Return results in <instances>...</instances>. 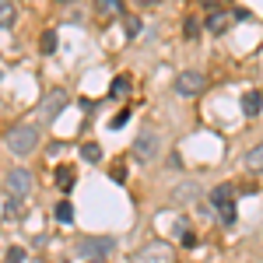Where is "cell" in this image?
<instances>
[{"label":"cell","instance_id":"30bf717a","mask_svg":"<svg viewBox=\"0 0 263 263\" xmlns=\"http://www.w3.org/2000/svg\"><path fill=\"white\" fill-rule=\"evenodd\" d=\"M228 21H232V11H211V14H207V28H211V32H224Z\"/></svg>","mask_w":263,"mask_h":263},{"label":"cell","instance_id":"484cf974","mask_svg":"<svg viewBox=\"0 0 263 263\" xmlns=\"http://www.w3.org/2000/svg\"><path fill=\"white\" fill-rule=\"evenodd\" d=\"M91 263H102V260H91Z\"/></svg>","mask_w":263,"mask_h":263},{"label":"cell","instance_id":"9a60e30c","mask_svg":"<svg viewBox=\"0 0 263 263\" xmlns=\"http://www.w3.org/2000/svg\"><path fill=\"white\" fill-rule=\"evenodd\" d=\"M126 91H130V81H126V78H116V81L109 84V95H112V99H123Z\"/></svg>","mask_w":263,"mask_h":263},{"label":"cell","instance_id":"7a4b0ae2","mask_svg":"<svg viewBox=\"0 0 263 263\" xmlns=\"http://www.w3.org/2000/svg\"><path fill=\"white\" fill-rule=\"evenodd\" d=\"M207 207H211L224 224H235V190H232L228 182H221V186L211 190V203H207Z\"/></svg>","mask_w":263,"mask_h":263},{"label":"cell","instance_id":"ffe728a7","mask_svg":"<svg viewBox=\"0 0 263 263\" xmlns=\"http://www.w3.org/2000/svg\"><path fill=\"white\" fill-rule=\"evenodd\" d=\"M25 260V249H21V246H11V249H7V263H21Z\"/></svg>","mask_w":263,"mask_h":263},{"label":"cell","instance_id":"8fae6325","mask_svg":"<svg viewBox=\"0 0 263 263\" xmlns=\"http://www.w3.org/2000/svg\"><path fill=\"white\" fill-rule=\"evenodd\" d=\"M74 182H78V179H74V168H70V165H60V168H57V186H60L63 193H67Z\"/></svg>","mask_w":263,"mask_h":263},{"label":"cell","instance_id":"52a82bcc","mask_svg":"<svg viewBox=\"0 0 263 263\" xmlns=\"http://www.w3.org/2000/svg\"><path fill=\"white\" fill-rule=\"evenodd\" d=\"M7 190H11L14 200L28 197V190H32V176H28L25 168H11V172H7Z\"/></svg>","mask_w":263,"mask_h":263},{"label":"cell","instance_id":"e0dca14e","mask_svg":"<svg viewBox=\"0 0 263 263\" xmlns=\"http://www.w3.org/2000/svg\"><path fill=\"white\" fill-rule=\"evenodd\" d=\"M11 21H14V4L0 0V25H11Z\"/></svg>","mask_w":263,"mask_h":263},{"label":"cell","instance_id":"ac0fdd59","mask_svg":"<svg viewBox=\"0 0 263 263\" xmlns=\"http://www.w3.org/2000/svg\"><path fill=\"white\" fill-rule=\"evenodd\" d=\"M126 120H130V109H120V112L109 120V126H112V130H123V126H126Z\"/></svg>","mask_w":263,"mask_h":263},{"label":"cell","instance_id":"7402d4cb","mask_svg":"<svg viewBox=\"0 0 263 263\" xmlns=\"http://www.w3.org/2000/svg\"><path fill=\"white\" fill-rule=\"evenodd\" d=\"M197 35H200V25L190 18V21H186V39H197Z\"/></svg>","mask_w":263,"mask_h":263},{"label":"cell","instance_id":"7c38bea8","mask_svg":"<svg viewBox=\"0 0 263 263\" xmlns=\"http://www.w3.org/2000/svg\"><path fill=\"white\" fill-rule=\"evenodd\" d=\"M246 165H249L253 172H263V141L256 144V147H253L249 155H246Z\"/></svg>","mask_w":263,"mask_h":263},{"label":"cell","instance_id":"2e32d148","mask_svg":"<svg viewBox=\"0 0 263 263\" xmlns=\"http://www.w3.org/2000/svg\"><path fill=\"white\" fill-rule=\"evenodd\" d=\"M95 4H99L102 14H120L123 11V0H95Z\"/></svg>","mask_w":263,"mask_h":263},{"label":"cell","instance_id":"5b68a950","mask_svg":"<svg viewBox=\"0 0 263 263\" xmlns=\"http://www.w3.org/2000/svg\"><path fill=\"white\" fill-rule=\"evenodd\" d=\"M134 263H176V253H172V246L168 242H147L134 256Z\"/></svg>","mask_w":263,"mask_h":263},{"label":"cell","instance_id":"5bb4252c","mask_svg":"<svg viewBox=\"0 0 263 263\" xmlns=\"http://www.w3.org/2000/svg\"><path fill=\"white\" fill-rule=\"evenodd\" d=\"M81 158H84V162H91V165L102 162V147H99L95 141H91V144H84V147H81Z\"/></svg>","mask_w":263,"mask_h":263},{"label":"cell","instance_id":"d4e9b609","mask_svg":"<svg viewBox=\"0 0 263 263\" xmlns=\"http://www.w3.org/2000/svg\"><path fill=\"white\" fill-rule=\"evenodd\" d=\"M112 179H116V182L126 179V168H123V165H116V168H112Z\"/></svg>","mask_w":263,"mask_h":263},{"label":"cell","instance_id":"277c9868","mask_svg":"<svg viewBox=\"0 0 263 263\" xmlns=\"http://www.w3.org/2000/svg\"><path fill=\"white\" fill-rule=\"evenodd\" d=\"M112 249H116V239H109V235H91V239H81V242H78V253H81V256H91V260L109 256Z\"/></svg>","mask_w":263,"mask_h":263},{"label":"cell","instance_id":"4fadbf2b","mask_svg":"<svg viewBox=\"0 0 263 263\" xmlns=\"http://www.w3.org/2000/svg\"><path fill=\"white\" fill-rule=\"evenodd\" d=\"M57 221H63V224L74 221V203H70V200H60V203H57Z\"/></svg>","mask_w":263,"mask_h":263},{"label":"cell","instance_id":"cb8c5ba5","mask_svg":"<svg viewBox=\"0 0 263 263\" xmlns=\"http://www.w3.org/2000/svg\"><path fill=\"white\" fill-rule=\"evenodd\" d=\"M182 246H190V249H193V246H197V235H193V232H182Z\"/></svg>","mask_w":263,"mask_h":263},{"label":"cell","instance_id":"ba28073f","mask_svg":"<svg viewBox=\"0 0 263 263\" xmlns=\"http://www.w3.org/2000/svg\"><path fill=\"white\" fill-rule=\"evenodd\" d=\"M63 105H67V91H49V95H46V99H42V120H53V116H57V112H60Z\"/></svg>","mask_w":263,"mask_h":263},{"label":"cell","instance_id":"8992f818","mask_svg":"<svg viewBox=\"0 0 263 263\" xmlns=\"http://www.w3.org/2000/svg\"><path fill=\"white\" fill-rule=\"evenodd\" d=\"M158 147H162V137L155 134V130H144L137 144H134V155L141 158V162H155L158 158Z\"/></svg>","mask_w":263,"mask_h":263},{"label":"cell","instance_id":"44dd1931","mask_svg":"<svg viewBox=\"0 0 263 263\" xmlns=\"http://www.w3.org/2000/svg\"><path fill=\"white\" fill-rule=\"evenodd\" d=\"M190 197H197V186H193V182H186V186H182L179 193H176V200H190Z\"/></svg>","mask_w":263,"mask_h":263},{"label":"cell","instance_id":"603a6c76","mask_svg":"<svg viewBox=\"0 0 263 263\" xmlns=\"http://www.w3.org/2000/svg\"><path fill=\"white\" fill-rule=\"evenodd\" d=\"M126 32H130V35H137V32H141V21H137V18H126Z\"/></svg>","mask_w":263,"mask_h":263},{"label":"cell","instance_id":"d6986e66","mask_svg":"<svg viewBox=\"0 0 263 263\" xmlns=\"http://www.w3.org/2000/svg\"><path fill=\"white\" fill-rule=\"evenodd\" d=\"M57 49V32H46L42 35V53H53Z\"/></svg>","mask_w":263,"mask_h":263},{"label":"cell","instance_id":"3957f363","mask_svg":"<svg viewBox=\"0 0 263 263\" xmlns=\"http://www.w3.org/2000/svg\"><path fill=\"white\" fill-rule=\"evenodd\" d=\"M203 70H193V67H186L176 74V95H186V99H193V95H200L203 91Z\"/></svg>","mask_w":263,"mask_h":263},{"label":"cell","instance_id":"6da1fadb","mask_svg":"<svg viewBox=\"0 0 263 263\" xmlns=\"http://www.w3.org/2000/svg\"><path fill=\"white\" fill-rule=\"evenodd\" d=\"M35 144H39V126L35 123H18V126L7 130V151H14V155H32Z\"/></svg>","mask_w":263,"mask_h":263},{"label":"cell","instance_id":"9c48e42d","mask_svg":"<svg viewBox=\"0 0 263 263\" xmlns=\"http://www.w3.org/2000/svg\"><path fill=\"white\" fill-rule=\"evenodd\" d=\"M242 112L246 116H260L263 112V95L260 91H246L242 95Z\"/></svg>","mask_w":263,"mask_h":263}]
</instances>
